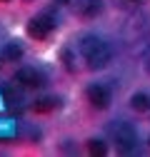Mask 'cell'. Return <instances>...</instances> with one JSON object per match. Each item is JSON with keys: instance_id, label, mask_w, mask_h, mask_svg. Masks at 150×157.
I'll use <instances>...</instances> for the list:
<instances>
[{"instance_id": "12", "label": "cell", "mask_w": 150, "mask_h": 157, "mask_svg": "<svg viewBox=\"0 0 150 157\" xmlns=\"http://www.w3.org/2000/svg\"><path fill=\"white\" fill-rule=\"evenodd\" d=\"M0 3H8V0H0Z\"/></svg>"}, {"instance_id": "10", "label": "cell", "mask_w": 150, "mask_h": 157, "mask_svg": "<svg viewBox=\"0 0 150 157\" xmlns=\"http://www.w3.org/2000/svg\"><path fill=\"white\" fill-rule=\"evenodd\" d=\"M88 150H90L93 155H105V152H108V147H105V142H100V140H90V145H88Z\"/></svg>"}, {"instance_id": "3", "label": "cell", "mask_w": 150, "mask_h": 157, "mask_svg": "<svg viewBox=\"0 0 150 157\" xmlns=\"http://www.w3.org/2000/svg\"><path fill=\"white\" fill-rule=\"evenodd\" d=\"M15 82L23 85V87H43L45 77H43L40 70H35V67H20L15 72Z\"/></svg>"}, {"instance_id": "6", "label": "cell", "mask_w": 150, "mask_h": 157, "mask_svg": "<svg viewBox=\"0 0 150 157\" xmlns=\"http://www.w3.org/2000/svg\"><path fill=\"white\" fill-rule=\"evenodd\" d=\"M80 15H85V17H95L100 10H103V3L100 0H80Z\"/></svg>"}, {"instance_id": "9", "label": "cell", "mask_w": 150, "mask_h": 157, "mask_svg": "<svg viewBox=\"0 0 150 157\" xmlns=\"http://www.w3.org/2000/svg\"><path fill=\"white\" fill-rule=\"evenodd\" d=\"M3 55L8 57V60H18V57L23 55V48H20V45H15V43H10V45L3 50Z\"/></svg>"}, {"instance_id": "2", "label": "cell", "mask_w": 150, "mask_h": 157, "mask_svg": "<svg viewBox=\"0 0 150 157\" xmlns=\"http://www.w3.org/2000/svg\"><path fill=\"white\" fill-rule=\"evenodd\" d=\"M110 135H112V142L120 152H133L135 150V142H138V135H135V127L125 122V120H118L110 125Z\"/></svg>"}, {"instance_id": "14", "label": "cell", "mask_w": 150, "mask_h": 157, "mask_svg": "<svg viewBox=\"0 0 150 157\" xmlns=\"http://www.w3.org/2000/svg\"><path fill=\"white\" fill-rule=\"evenodd\" d=\"M133 3H135V0H133Z\"/></svg>"}, {"instance_id": "7", "label": "cell", "mask_w": 150, "mask_h": 157, "mask_svg": "<svg viewBox=\"0 0 150 157\" xmlns=\"http://www.w3.org/2000/svg\"><path fill=\"white\" fill-rule=\"evenodd\" d=\"M130 107H133L135 112H148V110H150V95L135 92L133 97H130Z\"/></svg>"}, {"instance_id": "13", "label": "cell", "mask_w": 150, "mask_h": 157, "mask_svg": "<svg viewBox=\"0 0 150 157\" xmlns=\"http://www.w3.org/2000/svg\"><path fill=\"white\" fill-rule=\"evenodd\" d=\"M25 3H33V0H25Z\"/></svg>"}, {"instance_id": "1", "label": "cell", "mask_w": 150, "mask_h": 157, "mask_svg": "<svg viewBox=\"0 0 150 157\" xmlns=\"http://www.w3.org/2000/svg\"><path fill=\"white\" fill-rule=\"evenodd\" d=\"M80 52L85 55L88 65H90V67H95V70L105 67V65L110 63V57H112L108 43H103L100 37H95V35H85L83 40H80Z\"/></svg>"}, {"instance_id": "8", "label": "cell", "mask_w": 150, "mask_h": 157, "mask_svg": "<svg viewBox=\"0 0 150 157\" xmlns=\"http://www.w3.org/2000/svg\"><path fill=\"white\" fill-rule=\"evenodd\" d=\"M55 107H58V100H55V97H40V100L33 102V110L35 112H50Z\"/></svg>"}, {"instance_id": "11", "label": "cell", "mask_w": 150, "mask_h": 157, "mask_svg": "<svg viewBox=\"0 0 150 157\" xmlns=\"http://www.w3.org/2000/svg\"><path fill=\"white\" fill-rule=\"evenodd\" d=\"M55 3H58V5H68V3H70V0H55Z\"/></svg>"}, {"instance_id": "4", "label": "cell", "mask_w": 150, "mask_h": 157, "mask_svg": "<svg viewBox=\"0 0 150 157\" xmlns=\"http://www.w3.org/2000/svg\"><path fill=\"white\" fill-rule=\"evenodd\" d=\"M53 28H55V20H53L48 13H43V15L33 17V20L28 23V33H30L33 37H48Z\"/></svg>"}, {"instance_id": "5", "label": "cell", "mask_w": 150, "mask_h": 157, "mask_svg": "<svg viewBox=\"0 0 150 157\" xmlns=\"http://www.w3.org/2000/svg\"><path fill=\"white\" fill-rule=\"evenodd\" d=\"M88 100L93 107H98V110H105L110 105V90L103 87V85H90L88 87Z\"/></svg>"}]
</instances>
